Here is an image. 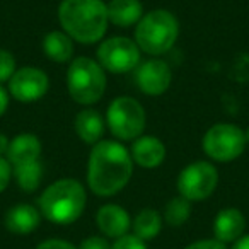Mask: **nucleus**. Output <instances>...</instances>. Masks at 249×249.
I'll return each instance as SVG.
<instances>
[{"instance_id":"f257e3e1","label":"nucleus","mask_w":249,"mask_h":249,"mask_svg":"<svg viewBox=\"0 0 249 249\" xmlns=\"http://www.w3.org/2000/svg\"><path fill=\"white\" fill-rule=\"evenodd\" d=\"M132 174V154L120 142L99 140L94 143L87 166V183L92 193L113 196L128 184Z\"/></svg>"},{"instance_id":"f03ea898","label":"nucleus","mask_w":249,"mask_h":249,"mask_svg":"<svg viewBox=\"0 0 249 249\" xmlns=\"http://www.w3.org/2000/svg\"><path fill=\"white\" fill-rule=\"evenodd\" d=\"M58 19L73 41L92 45L106 35L107 7L103 0H62Z\"/></svg>"},{"instance_id":"7ed1b4c3","label":"nucleus","mask_w":249,"mask_h":249,"mask_svg":"<svg viewBox=\"0 0 249 249\" xmlns=\"http://www.w3.org/2000/svg\"><path fill=\"white\" fill-rule=\"evenodd\" d=\"M86 190L77 179H60L50 184L39 196L41 215L52 224L69 225L82 215L86 208Z\"/></svg>"},{"instance_id":"20e7f679","label":"nucleus","mask_w":249,"mask_h":249,"mask_svg":"<svg viewBox=\"0 0 249 249\" xmlns=\"http://www.w3.org/2000/svg\"><path fill=\"white\" fill-rule=\"evenodd\" d=\"M179 36L178 19L169 11L157 9L149 14H143L137 22L135 43L147 55L159 56L167 53Z\"/></svg>"},{"instance_id":"39448f33","label":"nucleus","mask_w":249,"mask_h":249,"mask_svg":"<svg viewBox=\"0 0 249 249\" xmlns=\"http://www.w3.org/2000/svg\"><path fill=\"white\" fill-rule=\"evenodd\" d=\"M67 89L75 103L90 106L103 97L106 90V73L99 62L79 56L70 62L67 72Z\"/></svg>"},{"instance_id":"423d86ee","label":"nucleus","mask_w":249,"mask_h":249,"mask_svg":"<svg viewBox=\"0 0 249 249\" xmlns=\"http://www.w3.org/2000/svg\"><path fill=\"white\" fill-rule=\"evenodd\" d=\"M109 132L120 140H135L145 128V111L133 97L121 96L109 104L106 113Z\"/></svg>"},{"instance_id":"0eeeda50","label":"nucleus","mask_w":249,"mask_h":249,"mask_svg":"<svg viewBox=\"0 0 249 249\" xmlns=\"http://www.w3.org/2000/svg\"><path fill=\"white\" fill-rule=\"evenodd\" d=\"M246 133L232 123L213 124L203 137V152L218 162L237 159L246 149Z\"/></svg>"},{"instance_id":"6e6552de","label":"nucleus","mask_w":249,"mask_h":249,"mask_svg":"<svg viewBox=\"0 0 249 249\" xmlns=\"http://www.w3.org/2000/svg\"><path fill=\"white\" fill-rule=\"evenodd\" d=\"M218 184V171L207 160L188 164L178 176V191L190 201H201L215 191Z\"/></svg>"},{"instance_id":"1a4fd4ad","label":"nucleus","mask_w":249,"mask_h":249,"mask_svg":"<svg viewBox=\"0 0 249 249\" xmlns=\"http://www.w3.org/2000/svg\"><path fill=\"white\" fill-rule=\"evenodd\" d=\"M97 62L111 73L132 72L140 63V48L133 39L114 36L99 45Z\"/></svg>"},{"instance_id":"9d476101","label":"nucleus","mask_w":249,"mask_h":249,"mask_svg":"<svg viewBox=\"0 0 249 249\" xmlns=\"http://www.w3.org/2000/svg\"><path fill=\"white\" fill-rule=\"evenodd\" d=\"M50 80L41 69L24 67L16 70L9 80V94L21 103H35L48 92Z\"/></svg>"},{"instance_id":"9b49d317","label":"nucleus","mask_w":249,"mask_h":249,"mask_svg":"<svg viewBox=\"0 0 249 249\" xmlns=\"http://www.w3.org/2000/svg\"><path fill=\"white\" fill-rule=\"evenodd\" d=\"M171 80H173V73H171L169 65L164 60H147V62H143L142 65L135 69L137 87L143 94H149V96L164 94L169 89Z\"/></svg>"},{"instance_id":"f8f14e48","label":"nucleus","mask_w":249,"mask_h":249,"mask_svg":"<svg viewBox=\"0 0 249 249\" xmlns=\"http://www.w3.org/2000/svg\"><path fill=\"white\" fill-rule=\"evenodd\" d=\"M96 224L104 235L113 239H120L128 234L132 227L128 212L121 208L120 205H104L96 213Z\"/></svg>"},{"instance_id":"ddd939ff","label":"nucleus","mask_w":249,"mask_h":249,"mask_svg":"<svg viewBox=\"0 0 249 249\" xmlns=\"http://www.w3.org/2000/svg\"><path fill=\"white\" fill-rule=\"evenodd\" d=\"M132 159L143 169H156L166 159V147L157 137L140 135L132 145Z\"/></svg>"},{"instance_id":"4468645a","label":"nucleus","mask_w":249,"mask_h":249,"mask_svg":"<svg viewBox=\"0 0 249 249\" xmlns=\"http://www.w3.org/2000/svg\"><path fill=\"white\" fill-rule=\"evenodd\" d=\"M246 229V218L241 210L231 207L224 208L217 213L213 220V234L215 239L224 244L227 242H235Z\"/></svg>"},{"instance_id":"2eb2a0df","label":"nucleus","mask_w":249,"mask_h":249,"mask_svg":"<svg viewBox=\"0 0 249 249\" xmlns=\"http://www.w3.org/2000/svg\"><path fill=\"white\" fill-rule=\"evenodd\" d=\"M41 222V212L33 205H14L5 215V227L16 235H26L36 231Z\"/></svg>"},{"instance_id":"dca6fc26","label":"nucleus","mask_w":249,"mask_h":249,"mask_svg":"<svg viewBox=\"0 0 249 249\" xmlns=\"http://www.w3.org/2000/svg\"><path fill=\"white\" fill-rule=\"evenodd\" d=\"M39 156H41V142L33 133H21L9 143L7 160L12 167L39 160Z\"/></svg>"},{"instance_id":"f3484780","label":"nucleus","mask_w":249,"mask_h":249,"mask_svg":"<svg viewBox=\"0 0 249 249\" xmlns=\"http://www.w3.org/2000/svg\"><path fill=\"white\" fill-rule=\"evenodd\" d=\"M107 7V19L118 28H128L142 19L143 7L140 0H111Z\"/></svg>"},{"instance_id":"a211bd4d","label":"nucleus","mask_w":249,"mask_h":249,"mask_svg":"<svg viewBox=\"0 0 249 249\" xmlns=\"http://www.w3.org/2000/svg\"><path fill=\"white\" fill-rule=\"evenodd\" d=\"M104 120L96 109H82L75 116V132L79 139L86 143H97L103 139Z\"/></svg>"},{"instance_id":"6ab92c4d","label":"nucleus","mask_w":249,"mask_h":249,"mask_svg":"<svg viewBox=\"0 0 249 249\" xmlns=\"http://www.w3.org/2000/svg\"><path fill=\"white\" fill-rule=\"evenodd\" d=\"M73 39L70 38L67 33L62 31H52L45 36L43 39V50H45L46 56L52 62L65 63L70 62L73 55Z\"/></svg>"},{"instance_id":"aec40b11","label":"nucleus","mask_w":249,"mask_h":249,"mask_svg":"<svg viewBox=\"0 0 249 249\" xmlns=\"http://www.w3.org/2000/svg\"><path fill=\"white\" fill-rule=\"evenodd\" d=\"M133 234L137 237L143 239V241H149L159 235L160 229H162V217L157 210L152 208H143L132 222Z\"/></svg>"},{"instance_id":"412c9836","label":"nucleus","mask_w":249,"mask_h":249,"mask_svg":"<svg viewBox=\"0 0 249 249\" xmlns=\"http://www.w3.org/2000/svg\"><path fill=\"white\" fill-rule=\"evenodd\" d=\"M12 173H14L19 188L31 193V191L38 190L39 183H41L43 166L39 160H35V162H28V164H22V166L12 167Z\"/></svg>"},{"instance_id":"4be33fe9","label":"nucleus","mask_w":249,"mask_h":249,"mask_svg":"<svg viewBox=\"0 0 249 249\" xmlns=\"http://www.w3.org/2000/svg\"><path fill=\"white\" fill-rule=\"evenodd\" d=\"M191 215V205H190V200L179 196L173 198V200L167 203L166 207V212H164V218L169 225L173 227H179L183 225L184 222L190 218Z\"/></svg>"},{"instance_id":"5701e85b","label":"nucleus","mask_w":249,"mask_h":249,"mask_svg":"<svg viewBox=\"0 0 249 249\" xmlns=\"http://www.w3.org/2000/svg\"><path fill=\"white\" fill-rule=\"evenodd\" d=\"M16 58L7 50H0V84L9 82L16 73Z\"/></svg>"},{"instance_id":"b1692460","label":"nucleus","mask_w":249,"mask_h":249,"mask_svg":"<svg viewBox=\"0 0 249 249\" xmlns=\"http://www.w3.org/2000/svg\"><path fill=\"white\" fill-rule=\"evenodd\" d=\"M111 249H147V244L143 239L137 237L135 234H124L123 237L116 239V242L111 246Z\"/></svg>"},{"instance_id":"393cba45","label":"nucleus","mask_w":249,"mask_h":249,"mask_svg":"<svg viewBox=\"0 0 249 249\" xmlns=\"http://www.w3.org/2000/svg\"><path fill=\"white\" fill-rule=\"evenodd\" d=\"M12 178V166L5 157L0 156V193L7 188L9 181Z\"/></svg>"},{"instance_id":"a878e982","label":"nucleus","mask_w":249,"mask_h":249,"mask_svg":"<svg viewBox=\"0 0 249 249\" xmlns=\"http://www.w3.org/2000/svg\"><path fill=\"white\" fill-rule=\"evenodd\" d=\"M186 249H227L224 242L217 241V239H203V241H196L190 244Z\"/></svg>"},{"instance_id":"bb28decb","label":"nucleus","mask_w":249,"mask_h":249,"mask_svg":"<svg viewBox=\"0 0 249 249\" xmlns=\"http://www.w3.org/2000/svg\"><path fill=\"white\" fill-rule=\"evenodd\" d=\"M79 249H111V246L103 237L92 235V237H87L86 241H82Z\"/></svg>"},{"instance_id":"cd10ccee","label":"nucleus","mask_w":249,"mask_h":249,"mask_svg":"<svg viewBox=\"0 0 249 249\" xmlns=\"http://www.w3.org/2000/svg\"><path fill=\"white\" fill-rule=\"evenodd\" d=\"M36 249H77L73 244L62 239H48V241H43L41 244H38Z\"/></svg>"},{"instance_id":"c85d7f7f","label":"nucleus","mask_w":249,"mask_h":249,"mask_svg":"<svg viewBox=\"0 0 249 249\" xmlns=\"http://www.w3.org/2000/svg\"><path fill=\"white\" fill-rule=\"evenodd\" d=\"M7 106H9V92L0 84V116L7 111Z\"/></svg>"},{"instance_id":"c756f323","label":"nucleus","mask_w":249,"mask_h":249,"mask_svg":"<svg viewBox=\"0 0 249 249\" xmlns=\"http://www.w3.org/2000/svg\"><path fill=\"white\" fill-rule=\"evenodd\" d=\"M232 249H249V234L241 235V237L234 242V248Z\"/></svg>"},{"instance_id":"7c9ffc66","label":"nucleus","mask_w":249,"mask_h":249,"mask_svg":"<svg viewBox=\"0 0 249 249\" xmlns=\"http://www.w3.org/2000/svg\"><path fill=\"white\" fill-rule=\"evenodd\" d=\"M9 143H11V140H9L7 137L4 135V133H0V156H2V157L7 156Z\"/></svg>"},{"instance_id":"2f4dec72","label":"nucleus","mask_w":249,"mask_h":249,"mask_svg":"<svg viewBox=\"0 0 249 249\" xmlns=\"http://www.w3.org/2000/svg\"><path fill=\"white\" fill-rule=\"evenodd\" d=\"M244 133H246V142H249V128H248V130H246V132H244Z\"/></svg>"}]
</instances>
